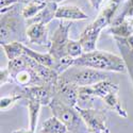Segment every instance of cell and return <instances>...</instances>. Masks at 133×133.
Returning <instances> with one entry per match:
<instances>
[{"label": "cell", "instance_id": "28", "mask_svg": "<svg viewBox=\"0 0 133 133\" xmlns=\"http://www.w3.org/2000/svg\"><path fill=\"white\" fill-rule=\"evenodd\" d=\"M47 1H50V2H54V3H61V2H63L64 0H47Z\"/></svg>", "mask_w": 133, "mask_h": 133}, {"label": "cell", "instance_id": "20", "mask_svg": "<svg viewBox=\"0 0 133 133\" xmlns=\"http://www.w3.org/2000/svg\"><path fill=\"white\" fill-rule=\"evenodd\" d=\"M92 86H93V90H94L95 97H99L101 99H103V97H105L110 93L115 92V91H119L118 85L109 81V79L103 80L101 82H98V83H96Z\"/></svg>", "mask_w": 133, "mask_h": 133}, {"label": "cell", "instance_id": "16", "mask_svg": "<svg viewBox=\"0 0 133 133\" xmlns=\"http://www.w3.org/2000/svg\"><path fill=\"white\" fill-rule=\"evenodd\" d=\"M24 47H25V45L19 41H14V42H10L6 44H1V48L3 49L9 61L14 60V59L20 57V55L25 54Z\"/></svg>", "mask_w": 133, "mask_h": 133}, {"label": "cell", "instance_id": "18", "mask_svg": "<svg viewBox=\"0 0 133 133\" xmlns=\"http://www.w3.org/2000/svg\"><path fill=\"white\" fill-rule=\"evenodd\" d=\"M102 100L105 102V104L111 108L113 111H115V112L124 118H127L128 117V114L126 112V110L121 107V103L119 101V98H118V91H115V92H112L108 94L105 97H103Z\"/></svg>", "mask_w": 133, "mask_h": 133}, {"label": "cell", "instance_id": "13", "mask_svg": "<svg viewBox=\"0 0 133 133\" xmlns=\"http://www.w3.org/2000/svg\"><path fill=\"white\" fill-rule=\"evenodd\" d=\"M55 18L61 20H86L88 19V15L85 14L81 8L77 5H59L57 13H55Z\"/></svg>", "mask_w": 133, "mask_h": 133}, {"label": "cell", "instance_id": "6", "mask_svg": "<svg viewBox=\"0 0 133 133\" xmlns=\"http://www.w3.org/2000/svg\"><path fill=\"white\" fill-rule=\"evenodd\" d=\"M71 27L70 20H61L59 27L55 29L51 37V45L49 47V53L55 61H59L67 57L66 46L69 41L68 32Z\"/></svg>", "mask_w": 133, "mask_h": 133}, {"label": "cell", "instance_id": "25", "mask_svg": "<svg viewBox=\"0 0 133 133\" xmlns=\"http://www.w3.org/2000/svg\"><path fill=\"white\" fill-rule=\"evenodd\" d=\"M12 81H13V78H12V75H11L9 68L8 67L1 68V70H0V83H1V85H4Z\"/></svg>", "mask_w": 133, "mask_h": 133}, {"label": "cell", "instance_id": "5", "mask_svg": "<svg viewBox=\"0 0 133 133\" xmlns=\"http://www.w3.org/2000/svg\"><path fill=\"white\" fill-rule=\"evenodd\" d=\"M81 115L82 119L91 133H110L108 127V117L104 111L95 110L92 108H82L79 105L75 107Z\"/></svg>", "mask_w": 133, "mask_h": 133}, {"label": "cell", "instance_id": "9", "mask_svg": "<svg viewBox=\"0 0 133 133\" xmlns=\"http://www.w3.org/2000/svg\"><path fill=\"white\" fill-rule=\"evenodd\" d=\"M126 0H104L102 6L100 8V12L93 23L101 30L108 26H111L118 8Z\"/></svg>", "mask_w": 133, "mask_h": 133}, {"label": "cell", "instance_id": "4", "mask_svg": "<svg viewBox=\"0 0 133 133\" xmlns=\"http://www.w3.org/2000/svg\"><path fill=\"white\" fill-rule=\"evenodd\" d=\"M23 19L21 17L17 15L16 8L12 9L11 11H8L6 13L1 14V36H0V43L6 44L10 42L18 41L17 34L21 33L23 31Z\"/></svg>", "mask_w": 133, "mask_h": 133}, {"label": "cell", "instance_id": "15", "mask_svg": "<svg viewBox=\"0 0 133 133\" xmlns=\"http://www.w3.org/2000/svg\"><path fill=\"white\" fill-rule=\"evenodd\" d=\"M68 129L55 116L48 118L42 125L39 133H67Z\"/></svg>", "mask_w": 133, "mask_h": 133}, {"label": "cell", "instance_id": "24", "mask_svg": "<svg viewBox=\"0 0 133 133\" xmlns=\"http://www.w3.org/2000/svg\"><path fill=\"white\" fill-rule=\"evenodd\" d=\"M18 2L16 0H0V12L1 14L6 13L8 11H11L12 9H14V6L17 4Z\"/></svg>", "mask_w": 133, "mask_h": 133}, {"label": "cell", "instance_id": "30", "mask_svg": "<svg viewBox=\"0 0 133 133\" xmlns=\"http://www.w3.org/2000/svg\"><path fill=\"white\" fill-rule=\"evenodd\" d=\"M18 3H25L26 4V0H16Z\"/></svg>", "mask_w": 133, "mask_h": 133}, {"label": "cell", "instance_id": "2", "mask_svg": "<svg viewBox=\"0 0 133 133\" xmlns=\"http://www.w3.org/2000/svg\"><path fill=\"white\" fill-rule=\"evenodd\" d=\"M53 116L59 118L72 133H90L81 115L75 107L68 105L54 96L49 104Z\"/></svg>", "mask_w": 133, "mask_h": 133}, {"label": "cell", "instance_id": "21", "mask_svg": "<svg viewBox=\"0 0 133 133\" xmlns=\"http://www.w3.org/2000/svg\"><path fill=\"white\" fill-rule=\"evenodd\" d=\"M27 101H28L27 107H28V110H29V119H30V121H29L30 127L29 128L33 132H35L42 104L38 101L34 100V99H27Z\"/></svg>", "mask_w": 133, "mask_h": 133}, {"label": "cell", "instance_id": "12", "mask_svg": "<svg viewBox=\"0 0 133 133\" xmlns=\"http://www.w3.org/2000/svg\"><path fill=\"white\" fill-rule=\"evenodd\" d=\"M101 31L102 30L98 26H96L94 23L85 27V29L82 31L79 38L80 43L82 44L84 52H91L96 50V43L99 38Z\"/></svg>", "mask_w": 133, "mask_h": 133}, {"label": "cell", "instance_id": "7", "mask_svg": "<svg viewBox=\"0 0 133 133\" xmlns=\"http://www.w3.org/2000/svg\"><path fill=\"white\" fill-rule=\"evenodd\" d=\"M54 96L68 105L71 107L78 105V100H79L78 85L60 77L58 83L54 86Z\"/></svg>", "mask_w": 133, "mask_h": 133}, {"label": "cell", "instance_id": "10", "mask_svg": "<svg viewBox=\"0 0 133 133\" xmlns=\"http://www.w3.org/2000/svg\"><path fill=\"white\" fill-rule=\"evenodd\" d=\"M26 36L30 43L35 44V45L48 48L51 45V39H49L48 36L47 25L41 23H32L27 25Z\"/></svg>", "mask_w": 133, "mask_h": 133}, {"label": "cell", "instance_id": "26", "mask_svg": "<svg viewBox=\"0 0 133 133\" xmlns=\"http://www.w3.org/2000/svg\"><path fill=\"white\" fill-rule=\"evenodd\" d=\"M104 2V0H90V3L94 10H100Z\"/></svg>", "mask_w": 133, "mask_h": 133}, {"label": "cell", "instance_id": "31", "mask_svg": "<svg viewBox=\"0 0 133 133\" xmlns=\"http://www.w3.org/2000/svg\"><path fill=\"white\" fill-rule=\"evenodd\" d=\"M90 133H91V132H90Z\"/></svg>", "mask_w": 133, "mask_h": 133}, {"label": "cell", "instance_id": "22", "mask_svg": "<svg viewBox=\"0 0 133 133\" xmlns=\"http://www.w3.org/2000/svg\"><path fill=\"white\" fill-rule=\"evenodd\" d=\"M23 98H25V97H24V94L21 93V91L18 93H14L11 96L1 97V100H0V109H1V111H3V112H6L11 108H13L14 104L18 100H20V99H23Z\"/></svg>", "mask_w": 133, "mask_h": 133}, {"label": "cell", "instance_id": "17", "mask_svg": "<svg viewBox=\"0 0 133 133\" xmlns=\"http://www.w3.org/2000/svg\"><path fill=\"white\" fill-rule=\"evenodd\" d=\"M24 50H25V54H27L28 57H30L31 59L36 61L37 63L53 68V66L55 64V60L53 59V57L49 52L48 53H39V52H36L34 50L28 48L27 46L24 47Z\"/></svg>", "mask_w": 133, "mask_h": 133}, {"label": "cell", "instance_id": "11", "mask_svg": "<svg viewBox=\"0 0 133 133\" xmlns=\"http://www.w3.org/2000/svg\"><path fill=\"white\" fill-rule=\"evenodd\" d=\"M11 75H12L13 81L16 82L20 87H29V86L45 84L37 76V74L33 70L30 66L25 67L23 69H19L17 71L11 72Z\"/></svg>", "mask_w": 133, "mask_h": 133}, {"label": "cell", "instance_id": "1", "mask_svg": "<svg viewBox=\"0 0 133 133\" xmlns=\"http://www.w3.org/2000/svg\"><path fill=\"white\" fill-rule=\"evenodd\" d=\"M74 66L90 67L98 70L114 71L121 74H125L127 71L126 63L120 57L100 50L84 52L81 57L75 59Z\"/></svg>", "mask_w": 133, "mask_h": 133}, {"label": "cell", "instance_id": "14", "mask_svg": "<svg viewBox=\"0 0 133 133\" xmlns=\"http://www.w3.org/2000/svg\"><path fill=\"white\" fill-rule=\"evenodd\" d=\"M58 8H59L58 3L47 1L46 6L34 18L26 20V25H29V24H32V23H41V24H44V25L49 24L53 18H55V13H57Z\"/></svg>", "mask_w": 133, "mask_h": 133}, {"label": "cell", "instance_id": "19", "mask_svg": "<svg viewBox=\"0 0 133 133\" xmlns=\"http://www.w3.org/2000/svg\"><path fill=\"white\" fill-rule=\"evenodd\" d=\"M46 4H47V0L46 1H31V2H28L23 8L20 14L25 18V20L32 19L46 6Z\"/></svg>", "mask_w": 133, "mask_h": 133}, {"label": "cell", "instance_id": "27", "mask_svg": "<svg viewBox=\"0 0 133 133\" xmlns=\"http://www.w3.org/2000/svg\"><path fill=\"white\" fill-rule=\"evenodd\" d=\"M12 133H35V132H33V131L30 130V129H28V130L20 129V130H15V131H13Z\"/></svg>", "mask_w": 133, "mask_h": 133}, {"label": "cell", "instance_id": "23", "mask_svg": "<svg viewBox=\"0 0 133 133\" xmlns=\"http://www.w3.org/2000/svg\"><path fill=\"white\" fill-rule=\"evenodd\" d=\"M66 52H67V55L71 57L72 59H77L81 57V55L84 53L82 44L80 43V41H74L70 39L67 43V46H66Z\"/></svg>", "mask_w": 133, "mask_h": 133}, {"label": "cell", "instance_id": "8", "mask_svg": "<svg viewBox=\"0 0 133 133\" xmlns=\"http://www.w3.org/2000/svg\"><path fill=\"white\" fill-rule=\"evenodd\" d=\"M21 93L26 99H34L42 105H48L54 98V86L49 84L21 87Z\"/></svg>", "mask_w": 133, "mask_h": 133}, {"label": "cell", "instance_id": "29", "mask_svg": "<svg viewBox=\"0 0 133 133\" xmlns=\"http://www.w3.org/2000/svg\"><path fill=\"white\" fill-rule=\"evenodd\" d=\"M31 1H46V0H26V3L31 2Z\"/></svg>", "mask_w": 133, "mask_h": 133}, {"label": "cell", "instance_id": "3", "mask_svg": "<svg viewBox=\"0 0 133 133\" xmlns=\"http://www.w3.org/2000/svg\"><path fill=\"white\" fill-rule=\"evenodd\" d=\"M60 77L78 86L94 85L98 82L109 79V75L102 72L101 70L74 65L66 71H64L62 75H60Z\"/></svg>", "mask_w": 133, "mask_h": 133}]
</instances>
